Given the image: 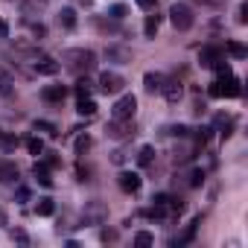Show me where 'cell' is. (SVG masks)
<instances>
[{"mask_svg": "<svg viewBox=\"0 0 248 248\" xmlns=\"http://www.w3.org/2000/svg\"><path fill=\"white\" fill-rule=\"evenodd\" d=\"M64 64H67L73 73H79V76L85 73V76H88V73L96 67V53H93V50H85V47H73V50L64 53Z\"/></svg>", "mask_w": 248, "mask_h": 248, "instance_id": "obj_1", "label": "cell"}, {"mask_svg": "<svg viewBox=\"0 0 248 248\" xmlns=\"http://www.w3.org/2000/svg\"><path fill=\"white\" fill-rule=\"evenodd\" d=\"M170 24H172L178 32H187V30L193 27V9H190L187 3H175V6H170Z\"/></svg>", "mask_w": 248, "mask_h": 248, "instance_id": "obj_2", "label": "cell"}, {"mask_svg": "<svg viewBox=\"0 0 248 248\" xmlns=\"http://www.w3.org/2000/svg\"><path fill=\"white\" fill-rule=\"evenodd\" d=\"M135 111H138V99H135V93H123V96L114 102L111 117H114V120H132Z\"/></svg>", "mask_w": 248, "mask_h": 248, "instance_id": "obj_3", "label": "cell"}, {"mask_svg": "<svg viewBox=\"0 0 248 248\" xmlns=\"http://www.w3.org/2000/svg\"><path fill=\"white\" fill-rule=\"evenodd\" d=\"M82 219H85V225H102L108 219V207L102 202H88L82 210Z\"/></svg>", "mask_w": 248, "mask_h": 248, "instance_id": "obj_4", "label": "cell"}, {"mask_svg": "<svg viewBox=\"0 0 248 248\" xmlns=\"http://www.w3.org/2000/svg\"><path fill=\"white\" fill-rule=\"evenodd\" d=\"M123 85H126V82H123L120 73H114V70H102V73H99V91H102L105 96H108V93H120Z\"/></svg>", "mask_w": 248, "mask_h": 248, "instance_id": "obj_5", "label": "cell"}, {"mask_svg": "<svg viewBox=\"0 0 248 248\" xmlns=\"http://www.w3.org/2000/svg\"><path fill=\"white\" fill-rule=\"evenodd\" d=\"M32 67H35V73H41V76H56V73H59V62H56L53 56H47V53H38V56L32 59Z\"/></svg>", "mask_w": 248, "mask_h": 248, "instance_id": "obj_6", "label": "cell"}, {"mask_svg": "<svg viewBox=\"0 0 248 248\" xmlns=\"http://www.w3.org/2000/svg\"><path fill=\"white\" fill-rule=\"evenodd\" d=\"M108 138H114V140H123V138H132L135 135V126H132V120H114V123H108Z\"/></svg>", "mask_w": 248, "mask_h": 248, "instance_id": "obj_7", "label": "cell"}, {"mask_svg": "<svg viewBox=\"0 0 248 248\" xmlns=\"http://www.w3.org/2000/svg\"><path fill=\"white\" fill-rule=\"evenodd\" d=\"M105 59L114 64H132V50L123 47V44H108L105 47Z\"/></svg>", "mask_w": 248, "mask_h": 248, "instance_id": "obj_8", "label": "cell"}, {"mask_svg": "<svg viewBox=\"0 0 248 248\" xmlns=\"http://www.w3.org/2000/svg\"><path fill=\"white\" fill-rule=\"evenodd\" d=\"M219 82V96H228V99H236L239 93H242V88H239V79L231 73V76H225V79H216Z\"/></svg>", "mask_w": 248, "mask_h": 248, "instance_id": "obj_9", "label": "cell"}, {"mask_svg": "<svg viewBox=\"0 0 248 248\" xmlns=\"http://www.w3.org/2000/svg\"><path fill=\"white\" fill-rule=\"evenodd\" d=\"M117 184H120V190H123V193H138L143 181H140V175H138V172H129V170H126V172H120V175H117Z\"/></svg>", "mask_w": 248, "mask_h": 248, "instance_id": "obj_10", "label": "cell"}, {"mask_svg": "<svg viewBox=\"0 0 248 248\" xmlns=\"http://www.w3.org/2000/svg\"><path fill=\"white\" fill-rule=\"evenodd\" d=\"M161 93L167 96V102H178V99L184 96V85H181L178 79H164V88H161Z\"/></svg>", "mask_w": 248, "mask_h": 248, "instance_id": "obj_11", "label": "cell"}, {"mask_svg": "<svg viewBox=\"0 0 248 248\" xmlns=\"http://www.w3.org/2000/svg\"><path fill=\"white\" fill-rule=\"evenodd\" d=\"M219 59H225V53L219 50V47H213V44H207V47H202V53H199V62L204 64V67H213Z\"/></svg>", "mask_w": 248, "mask_h": 248, "instance_id": "obj_12", "label": "cell"}, {"mask_svg": "<svg viewBox=\"0 0 248 248\" xmlns=\"http://www.w3.org/2000/svg\"><path fill=\"white\" fill-rule=\"evenodd\" d=\"M18 167L15 161H6V158H0V184H9V181H18Z\"/></svg>", "mask_w": 248, "mask_h": 248, "instance_id": "obj_13", "label": "cell"}, {"mask_svg": "<svg viewBox=\"0 0 248 248\" xmlns=\"http://www.w3.org/2000/svg\"><path fill=\"white\" fill-rule=\"evenodd\" d=\"M164 73H158V70H149L146 76H143V85H146V91L149 93H161V88H164Z\"/></svg>", "mask_w": 248, "mask_h": 248, "instance_id": "obj_14", "label": "cell"}, {"mask_svg": "<svg viewBox=\"0 0 248 248\" xmlns=\"http://www.w3.org/2000/svg\"><path fill=\"white\" fill-rule=\"evenodd\" d=\"M67 96V88L64 85H47L44 91H41V99L44 102H62Z\"/></svg>", "mask_w": 248, "mask_h": 248, "instance_id": "obj_15", "label": "cell"}, {"mask_svg": "<svg viewBox=\"0 0 248 248\" xmlns=\"http://www.w3.org/2000/svg\"><path fill=\"white\" fill-rule=\"evenodd\" d=\"M0 93L3 96H15V76L9 70L0 67Z\"/></svg>", "mask_w": 248, "mask_h": 248, "instance_id": "obj_16", "label": "cell"}, {"mask_svg": "<svg viewBox=\"0 0 248 248\" xmlns=\"http://www.w3.org/2000/svg\"><path fill=\"white\" fill-rule=\"evenodd\" d=\"M76 114H79V117H93V114H96V102H93L91 96H82V99L76 102Z\"/></svg>", "mask_w": 248, "mask_h": 248, "instance_id": "obj_17", "label": "cell"}, {"mask_svg": "<svg viewBox=\"0 0 248 248\" xmlns=\"http://www.w3.org/2000/svg\"><path fill=\"white\" fill-rule=\"evenodd\" d=\"M32 175L38 178L41 187H53V178H50V167H47V164H35V167H32Z\"/></svg>", "mask_w": 248, "mask_h": 248, "instance_id": "obj_18", "label": "cell"}, {"mask_svg": "<svg viewBox=\"0 0 248 248\" xmlns=\"http://www.w3.org/2000/svg\"><path fill=\"white\" fill-rule=\"evenodd\" d=\"M96 27H99V32H105V35H123V30L117 27V21L114 18H96Z\"/></svg>", "mask_w": 248, "mask_h": 248, "instance_id": "obj_19", "label": "cell"}, {"mask_svg": "<svg viewBox=\"0 0 248 248\" xmlns=\"http://www.w3.org/2000/svg\"><path fill=\"white\" fill-rule=\"evenodd\" d=\"M158 27H161V15H146V24H143L146 38H155L158 35Z\"/></svg>", "mask_w": 248, "mask_h": 248, "instance_id": "obj_20", "label": "cell"}, {"mask_svg": "<svg viewBox=\"0 0 248 248\" xmlns=\"http://www.w3.org/2000/svg\"><path fill=\"white\" fill-rule=\"evenodd\" d=\"M59 24H62L64 30H73V27H76V12H73L70 6L62 9V12H59Z\"/></svg>", "mask_w": 248, "mask_h": 248, "instance_id": "obj_21", "label": "cell"}, {"mask_svg": "<svg viewBox=\"0 0 248 248\" xmlns=\"http://www.w3.org/2000/svg\"><path fill=\"white\" fill-rule=\"evenodd\" d=\"M225 50H228L233 59H245V56H248V47H245V44H239V41H228V44H225Z\"/></svg>", "mask_w": 248, "mask_h": 248, "instance_id": "obj_22", "label": "cell"}, {"mask_svg": "<svg viewBox=\"0 0 248 248\" xmlns=\"http://www.w3.org/2000/svg\"><path fill=\"white\" fill-rule=\"evenodd\" d=\"M35 213H38V216H53V213H56V204H53V199H38V204H35Z\"/></svg>", "mask_w": 248, "mask_h": 248, "instance_id": "obj_23", "label": "cell"}, {"mask_svg": "<svg viewBox=\"0 0 248 248\" xmlns=\"http://www.w3.org/2000/svg\"><path fill=\"white\" fill-rule=\"evenodd\" d=\"M73 91H76V96L82 99V96H91V91H93V85L88 82V76H82V79H79V82L73 85Z\"/></svg>", "mask_w": 248, "mask_h": 248, "instance_id": "obj_24", "label": "cell"}, {"mask_svg": "<svg viewBox=\"0 0 248 248\" xmlns=\"http://www.w3.org/2000/svg\"><path fill=\"white\" fill-rule=\"evenodd\" d=\"M155 161V149L152 146H140V152H138V164L140 167H149Z\"/></svg>", "mask_w": 248, "mask_h": 248, "instance_id": "obj_25", "label": "cell"}, {"mask_svg": "<svg viewBox=\"0 0 248 248\" xmlns=\"http://www.w3.org/2000/svg\"><path fill=\"white\" fill-rule=\"evenodd\" d=\"M18 143H21V140H18L15 135H0V149H3V152H15Z\"/></svg>", "mask_w": 248, "mask_h": 248, "instance_id": "obj_26", "label": "cell"}, {"mask_svg": "<svg viewBox=\"0 0 248 248\" xmlns=\"http://www.w3.org/2000/svg\"><path fill=\"white\" fill-rule=\"evenodd\" d=\"M126 15H129V6H126V3H114V6L108 9V18H114V21H123Z\"/></svg>", "mask_w": 248, "mask_h": 248, "instance_id": "obj_27", "label": "cell"}, {"mask_svg": "<svg viewBox=\"0 0 248 248\" xmlns=\"http://www.w3.org/2000/svg\"><path fill=\"white\" fill-rule=\"evenodd\" d=\"M210 132H213V129H207V126H202V129L196 132V149H204V146H207V140H210Z\"/></svg>", "mask_w": 248, "mask_h": 248, "instance_id": "obj_28", "label": "cell"}, {"mask_svg": "<svg viewBox=\"0 0 248 248\" xmlns=\"http://www.w3.org/2000/svg\"><path fill=\"white\" fill-rule=\"evenodd\" d=\"M91 143H93V140H91L88 135H79V138H76V143H73V149H76V155H85V152L91 149Z\"/></svg>", "mask_w": 248, "mask_h": 248, "instance_id": "obj_29", "label": "cell"}, {"mask_svg": "<svg viewBox=\"0 0 248 248\" xmlns=\"http://www.w3.org/2000/svg\"><path fill=\"white\" fill-rule=\"evenodd\" d=\"M32 129H35V132H47V135H53V138L59 135L56 126H53V123H47V120H35V123H32Z\"/></svg>", "mask_w": 248, "mask_h": 248, "instance_id": "obj_30", "label": "cell"}, {"mask_svg": "<svg viewBox=\"0 0 248 248\" xmlns=\"http://www.w3.org/2000/svg\"><path fill=\"white\" fill-rule=\"evenodd\" d=\"M27 149H30V155H41L44 152V140L41 138H30L27 140Z\"/></svg>", "mask_w": 248, "mask_h": 248, "instance_id": "obj_31", "label": "cell"}, {"mask_svg": "<svg viewBox=\"0 0 248 248\" xmlns=\"http://www.w3.org/2000/svg\"><path fill=\"white\" fill-rule=\"evenodd\" d=\"M152 242H155V236H152L149 231H138V233H135V245L143 248V245H152Z\"/></svg>", "mask_w": 248, "mask_h": 248, "instance_id": "obj_32", "label": "cell"}, {"mask_svg": "<svg viewBox=\"0 0 248 248\" xmlns=\"http://www.w3.org/2000/svg\"><path fill=\"white\" fill-rule=\"evenodd\" d=\"M213 70H216V76H219V79H225V76H231V64H228L225 59H219V62L213 64Z\"/></svg>", "mask_w": 248, "mask_h": 248, "instance_id": "obj_33", "label": "cell"}, {"mask_svg": "<svg viewBox=\"0 0 248 248\" xmlns=\"http://www.w3.org/2000/svg\"><path fill=\"white\" fill-rule=\"evenodd\" d=\"M204 184V170H193L190 172V187H202Z\"/></svg>", "mask_w": 248, "mask_h": 248, "instance_id": "obj_34", "label": "cell"}, {"mask_svg": "<svg viewBox=\"0 0 248 248\" xmlns=\"http://www.w3.org/2000/svg\"><path fill=\"white\" fill-rule=\"evenodd\" d=\"M99 239H102V242H117V231H114V228H102V231H99Z\"/></svg>", "mask_w": 248, "mask_h": 248, "instance_id": "obj_35", "label": "cell"}, {"mask_svg": "<svg viewBox=\"0 0 248 248\" xmlns=\"http://www.w3.org/2000/svg\"><path fill=\"white\" fill-rule=\"evenodd\" d=\"M193 3H199V6H213V9H219V6H225V0H193Z\"/></svg>", "mask_w": 248, "mask_h": 248, "instance_id": "obj_36", "label": "cell"}, {"mask_svg": "<svg viewBox=\"0 0 248 248\" xmlns=\"http://www.w3.org/2000/svg\"><path fill=\"white\" fill-rule=\"evenodd\" d=\"M32 35H35V38H44V35H47V27H44L41 21H38V24H32Z\"/></svg>", "mask_w": 248, "mask_h": 248, "instance_id": "obj_37", "label": "cell"}, {"mask_svg": "<svg viewBox=\"0 0 248 248\" xmlns=\"http://www.w3.org/2000/svg\"><path fill=\"white\" fill-rule=\"evenodd\" d=\"M126 158H129V155H126V152H123V149H117V152H111V161H114V164H126Z\"/></svg>", "mask_w": 248, "mask_h": 248, "instance_id": "obj_38", "label": "cell"}, {"mask_svg": "<svg viewBox=\"0 0 248 248\" xmlns=\"http://www.w3.org/2000/svg\"><path fill=\"white\" fill-rule=\"evenodd\" d=\"M138 6H140V9H149V12H155L158 0H138Z\"/></svg>", "mask_w": 248, "mask_h": 248, "instance_id": "obj_39", "label": "cell"}, {"mask_svg": "<svg viewBox=\"0 0 248 248\" xmlns=\"http://www.w3.org/2000/svg\"><path fill=\"white\" fill-rule=\"evenodd\" d=\"M236 21H239V24H248V6H245V3L239 6V12H236Z\"/></svg>", "mask_w": 248, "mask_h": 248, "instance_id": "obj_40", "label": "cell"}, {"mask_svg": "<svg viewBox=\"0 0 248 248\" xmlns=\"http://www.w3.org/2000/svg\"><path fill=\"white\" fill-rule=\"evenodd\" d=\"M44 164H47V167H50V170H56V167H59V164H62V161H59V158H56V155H53V152H50V155H47V161H44Z\"/></svg>", "mask_w": 248, "mask_h": 248, "instance_id": "obj_41", "label": "cell"}, {"mask_svg": "<svg viewBox=\"0 0 248 248\" xmlns=\"http://www.w3.org/2000/svg\"><path fill=\"white\" fill-rule=\"evenodd\" d=\"M12 239H18V242H27V233H24L21 228H15V231H12Z\"/></svg>", "mask_w": 248, "mask_h": 248, "instance_id": "obj_42", "label": "cell"}, {"mask_svg": "<svg viewBox=\"0 0 248 248\" xmlns=\"http://www.w3.org/2000/svg\"><path fill=\"white\" fill-rule=\"evenodd\" d=\"M6 35H9V24L0 18V38H6Z\"/></svg>", "mask_w": 248, "mask_h": 248, "instance_id": "obj_43", "label": "cell"}, {"mask_svg": "<svg viewBox=\"0 0 248 248\" xmlns=\"http://www.w3.org/2000/svg\"><path fill=\"white\" fill-rule=\"evenodd\" d=\"M27 199H30V190H27V187H21V190H18V202H27Z\"/></svg>", "mask_w": 248, "mask_h": 248, "instance_id": "obj_44", "label": "cell"}, {"mask_svg": "<svg viewBox=\"0 0 248 248\" xmlns=\"http://www.w3.org/2000/svg\"><path fill=\"white\" fill-rule=\"evenodd\" d=\"M0 225H6V213L3 210H0Z\"/></svg>", "mask_w": 248, "mask_h": 248, "instance_id": "obj_45", "label": "cell"}, {"mask_svg": "<svg viewBox=\"0 0 248 248\" xmlns=\"http://www.w3.org/2000/svg\"><path fill=\"white\" fill-rule=\"evenodd\" d=\"M79 3H85V6H91V3H93V0H79Z\"/></svg>", "mask_w": 248, "mask_h": 248, "instance_id": "obj_46", "label": "cell"}]
</instances>
